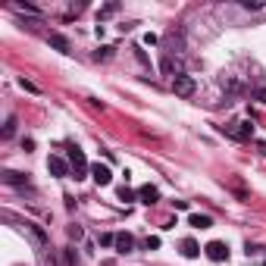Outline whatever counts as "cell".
<instances>
[{
	"instance_id": "6da1fadb",
	"label": "cell",
	"mask_w": 266,
	"mask_h": 266,
	"mask_svg": "<svg viewBox=\"0 0 266 266\" xmlns=\"http://www.w3.org/2000/svg\"><path fill=\"white\" fill-rule=\"evenodd\" d=\"M195 79H191V76H182V72H179V76L173 79V91L179 94V98H191V94H195Z\"/></svg>"
},
{
	"instance_id": "7a4b0ae2",
	"label": "cell",
	"mask_w": 266,
	"mask_h": 266,
	"mask_svg": "<svg viewBox=\"0 0 266 266\" xmlns=\"http://www.w3.org/2000/svg\"><path fill=\"white\" fill-rule=\"evenodd\" d=\"M204 251H207V257H210L213 263H223V260H229V248L223 245V241H210V245H207Z\"/></svg>"
},
{
	"instance_id": "3957f363",
	"label": "cell",
	"mask_w": 266,
	"mask_h": 266,
	"mask_svg": "<svg viewBox=\"0 0 266 266\" xmlns=\"http://www.w3.org/2000/svg\"><path fill=\"white\" fill-rule=\"evenodd\" d=\"M91 176H94V182H98V185H110V182H113L110 166H101V163H94V166H91Z\"/></svg>"
},
{
	"instance_id": "277c9868",
	"label": "cell",
	"mask_w": 266,
	"mask_h": 266,
	"mask_svg": "<svg viewBox=\"0 0 266 266\" xmlns=\"http://www.w3.org/2000/svg\"><path fill=\"white\" fill-rule=\"evenodd\" d=\"M47 169H51V173H54L57 179H63V176L69 173V166H66V160H63V157H51V160H47Z\"/></svg>"
},
{
	"instance_id": "5b68a950",
	"label": "cell",
	"mask_w": 266,
	"mask_h": 266,
	"mask_svg": "<svg viewBox=\"0 0 266 266\" xmlns=\"http://www.w3.org/2000/svg\"><path fill=\"white\" fill-rule=\"evenodd\" d=\"M138 198H141L144 204H157V198H160V191H157L154 185H141V188H138Z\"/></svg>"
},
{
	"instance_id": "8992f818",
	"label": "cell",
	"mask_w": 266,
	"mask_h": 266,
	"mask_svg": "<svg viewBox=\"0 0 266 266\" xmlns=\"http://www.w3.org/2000/svg\"><path fill=\"white\" fill-rule=\"evenodd\" d=\"M132 248H135V238H132L129 232H123V235H116V251H119V254H129Z\"/></svg>"
},
{
	"instance_id": "52a82bcc",
	"label": "cell",
	"mask_w": 266,
	"mask_h": 266,
	"mask_svg": "<svg viewBox=\"0 0 266 266\" xmlns=\"http://www.w3.org/2000/svg\"><path fill=\"white\" fill-rule=\"evenodd\" d=\"M4 182L7 185H16V188H26L29 185V179L22 176V173H13V169H7V173H4Z\"/></svg>"
},
{
	"instance_id": "ba28073f",
	"label": "cell",
	"mask_w": 266,
	"mask_h": 266,
	"mask_svg": "<svg viewBox=\"0 0 266 266\" xmlns=\"http://www.w3.org/2000/svg\"><path fill=\"white\" fill-rule=\"evenodd\" d=\"M69 163L76 166V173H85V166H88V160H85V154L76 148V151H69Z\"/></svg>"
},
{
	"instance_id": "9c48e42d",
	"label": "cell",
	"mask_w": 266,
	"mask_h": 266,
	"mask_svg": "<svg viewBox=\"0 0 266 266\" xmlns=\"http://www.w3.org/2000/svg\"><path fill=\"white\" fill-rule=\"evenodd\" d=\"M229 135H235V138L245 141V138H251V135H254V126H251V123H238V129H229Z\"/></svg>"
},
{
	"instance_id": "30bf717a",
	"label": "cell",
	"mask_w": 266,
	"mask_h": 266,
	"mask_svg": "<svg viewBox=\"0 0 266 266\" xmlns=\"http://www.w3.org/2000/svg\"><path fill=\"white\" fill-rule=\"evenodd\" d=\"M47 41H51V47H57V51H60V54H69V41H66L63 35H57V32H54V35H51V38H47Z\"/></svg>"
},
{
	"instance_id": "8fae6325",
	"label": "cell",
	"mask_w": 266,
	"mask_h": 266,
	"mask_svg": "<svg viewBox=\"0 0 266 266\" xmlns=\"http://www.w3.org/2000/svg\"><path fill=\"white\" fill-rule=\"evenodd\" d=\"M182 254H185V257H198V254H201V248H198V241H191V238H185V241H182Z\"/></svg>"
},
{
	"instance_id": "7c38bea8",
	"label": "cell",
	"mask_w": 266,
	"mask_h": 266,
	"mask_svg": "<svg viewBox=\"0 0 266 266\" xmlns=\"http://www.w3.org/2000/svg\"><path fill=\"white\" fill-rule=\"evenodd\" d=\"M188 223L195 226V229H210V226H213V223H210V216H201V213H195V216H191Z\"/></svg>"
},
{
	"instance_id": "4fadbf2b",
	"label": "cell",
	"mask_w": 266,
	"mask_h": 266,
	"mask_svg": "<svg viewBox=\"0 0 266 266\" xmlns=\"http://www.w3.org/2000/svg\"><path fill=\"white\" fill-rule=\"evenodd\" d=\"M13 132H16V116L7 119V126H4V138H13Z\"/></svg>"
},
{
	"instance_id": "5bb4252c",
	"label": "cell",
	"mask_w": 266,
	"mask_h": 266,
	"mask_svg": "<svg viewBox=\"0 0 266 266\" xmlns=\"http://www.w3.org/2000/svg\"><path fill=\"white\" fill-rule=\"evenodd\" d=\"M241 7H245V10H260L263 0H241Z\"/></svg>"
},
{
	"instance_id": "9a60e30c",
	"label": "cell",
	"mask_w": 266,
	"mask_h": 266,
	"mask_svg": "<svg viewBox=\"0 0 266 266\" xmlns=\"http://www.w3.org/2000/svg\"><path fill=\"white\" fill-rule=\"evenodd\" d=\"M176 69H179V66H176L173 60H163V72H166V76H173V72H176ZM173 79H176V76H173Z\"/></svg>"
},
{
	"instance_id": "2e32d148",
	"label": "cell",
	"mask_w": 266,
	"mask_h": 266,
	"mask_svg": "<svg viewBox=\"0 0 266 266\" xmlns=\"http://www.w3.org/2000/svg\"><path fill=\"white\" fill-rule=\"evenodd\" d=\"M110 51H113V47H101V51L94 54V60H110Z\"/></svg>"
},
{
	"instance_id": "e0dca14e",
	"label": "cell",
	"mask_w": 266,
	"mask_h": 266,
	"mask_svg": "<svg viewBox=\"0 0 266 266\" xmlns=\"http://www.w3.org/2000/svg\"><path fill=\"white\" fill-rule=\"evenodd\" d=\"M116 10H119V7H116V4H107V7H104V10H101V19H107V16H113V13H116Z\"/></svg>"
},
{
	"instance_id": "ac0fdd59",
	"label": "cell",
	"mask_w": 266,
	"mask_h": 266,
	"mask_svg": "<svg viewBox=\"0 0 266 266\" xmlns=\"http://www.w3.org/2000/svg\"><path fill=\"white\" fill-rule=\"evenodd\" d=\"M82 235H85V232H82V229H79V226H69V238H76V241H79V238H82Z\"/></svg>"
},
{
	"instance_id": "d6986e66",
	"label": "cell",
	"mask_w": 266,
	"mask_h": 266,
	"mask_svg": "<svg viewBox=\"0 0 266 266\" xmlns=\"http://www.w3.org/2000/svg\"><path fill=\"white\" fill-rule=\"evenodd\" d=\"M132 198H135V195H132L129 188H119V201H132Z\"/></svg>"
},
{
	"instance_id": "ffe728a7",
	"label": "cell",
	"mask_w": 266,
	"mask_h": 266,
	"mask_svg": "<svg viewBox=\"0 0 266 266\" xmlns=\"http://www.w3.org/2000/svg\"><path fill=\"white\" fill-rule=\"evenodd\" d=\"M19 85H22V88H26V91H32V94H38V85H32V82H26V79H22Z\"/></svg>"
},
{
	"instance_id": "44dd1931",
	"label": "cell",
	"mask_w": 266,
	"mask_h": 266,
	"mask_svg": "<svg viewBox=\"0 0 266 266\" xmlns=\"http://www.w3.org/2000/svg\"><path fill=\"white\" fill-rule=\"evenodd\" d=\"M101 245H116V235H101Z\"/></svg>"
},
{
	"instance_id": "7402d4cb",
	"label": "cell",
	"mask_w": 266,
	"mask_h": 266,
	"mask_svg": "<svg viewBox=\"0 0 266 266\" xmlns=\"http://www.w3.org/2000/svg\"><path fill=\"white\" fill-rule=\"evenodd\" d=\"M160 248V238H148V251H157Z\"/></svg>"
},
{
	"instance_id": "603a6c76",
	"label": "cell",
	"mask_w": 266,
	"mask_h": 266,
	"mask_svg": "<svg viewBox=\"0 0 266 266\" xmlns=\"http://www.w3.org/2000/svg\"><path fill=\"white\" fill-rule=\"evenodd\" d=\"M254 98H257V101H260V104H266V88H260V91H257V94H254Z\"/></svg>"
},
{
	"instance_id": "cb8c5ba5",
	"label": "cell",
	"mask_w": 266,
	"mask_h": 266,
	"mask_svg": "<svg viewBox=\"0 0 266 266\" xmlns=\"http://www.w3.org/2000/svg\"><path fill=\"white\" fill-rule=\"evenodd\" d=\"M263 266H266V263H263Z\"/></svg>"
}]
</instances>
